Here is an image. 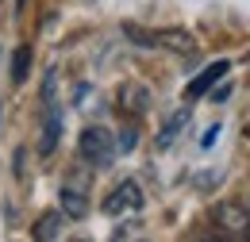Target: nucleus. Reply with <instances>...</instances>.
<instances>
[{
    "mask_svg": "<svg viewBox=\"0 0 250 242\" xmlns=\"http://www.w3.org/2000/svg\"><path fill=\"white\" fill-rule=\"evenodd\" d=\"M20 4H23V0H20Z\"/></svg>",
    "mask_w": 250,
    "mask_h": 242,
    "instance_id": "f8f14e48",
    "label": "nucleus"
},
{
    "mask_svg": "<svg viewBox=\"0 0 250 242\" xmlns=\"http://www.w3.org/2000/svg\"><path fill=\"white\" fill-rule=\"evenodd\" d=\"M27 69H31V50H27V46H20V50L12 54V81H16V85H23V81H27Z\"/></svg>",
    "mask_w": 250,
    "mask_h": 242,
    "instance_id": "0eeeda50",
    "label": "nucleus"
},
{
    "mask_svg": "<svg viewBox=\"0 0 250 242\" xmlns=\"http://www.w3.org/2000/svg\"><path fill=\"white\" fill-rule=\"evenodd\" d=\"M62 208H65V215H73V219H81V215L89 212V204H85V196H81L77 188H62Z\"/></svg>",
    "mask_w": 250,
    "mask_h": 242,
    "instance_id": "423d86ee",
    "label": "nucleus"
},
{
    "mask_svg": "<svg viewBox=\"0 0 250 242\" xmlns=\"http://www.w3.org/2000/svg\"><path fill=\"white\" fill-rule=\"evenodd\" d=\"M120 146H124V150H131V146H135V131H124V139H120Z\"/></svg>",
    "mask_w": 250,
    "mask_h": 242,
    "instance_id": "9d476101",
    "label": "nucleus"
},
{
    "mask_svg": "<svg viewBox=\"0 0 250 242\" xmlns=\"http://www.w3.org/2000/svg\"><path fill=\"white\" fill-rule=\"evenodd\" d=\"M143 208V188L135 181H124V184H116V192L104 200V212L108 215H124V212H139Z\"/></svg>",
    "mask_w": 250,
    "mask_h": 242,
    "instance_id": "7ed1b4c3",
    "label": "nucleus"
},
{
    "mask_svg": "<svg viewBox=\"0 0 250 242\" xmlns=\"http://www.w3.org/2000/svg\"><path fill=\"white\" fill-rule=\"evenodd\" d=\"M216 135H219V127H212V131H208V135L200 139V146H212V142H216Z\"/></svg>",
    "mask_w": 250,
    "mask_h": 242,
    "instance_id": "9b49d317",
    "label": "nucleus"
},
{
    "mask_svg": "<svg viewBox=\"0 0 250 242\" xmlns=\"http://www.w3.org/2000/svg\"><path fill=\"white\" fill-rule=\"evenodd\" d=\"M227 69H231V61H212V65H208V69H204L200 77H192V81H188L185 96H188V100H196V96H204V92H212V89L219 85V81L227 77Z\"/></svg>",
    "mask_w": 250,
    "mask_h": 242,
    "instance_id": "20e7f679",
    "label": "nucleus"
},
{
    "mask_svg": "<svg viewBox=\"0 0 250 242\" xmlns=\"http://www.w3.org/2000/svg\"><path fill=\"white\" fill-rule=\"evenodd\" d=\"M185 123H188V112H181L177 120H169V123H166V127H162V135H158V146H169V142L177 139V131H181Z\"/></svg>",
    "mask_w": 250,
    "mask_h": 242,
    "instance_id": "1a4fd4ad",
    "label": "nucleus"
},
{
    "mask_svg": "<svg viewBox=\"0 0 250 242\" xmlns=\"http://www.w3.org/2000/svg\"><path fill=\"white\" fill-rule=\"evenodd\" d=\"M216 223L227 227V235L235 239H250V204H219L216 208Z\"/></svg>",
    "mask_w": 250,
    "mask_h": 242,
    "instance_id": "f03ea898",
    "label": "nucleus"
},
{
    "mask_svg": "<svg viewBox=\"0 0 250 242\" xmlns=\"http://www.w3.org/2000/svg\"><path fill=\"white\" fill-rule=\"evenodd\" d=\"M58 231H62V215L58 212L42 215V219L35 223V239H58Z\"/></svg>",
    "mask_w": 250,
    "mask_h": 242,
    "instance_id": "6e6552de",
    "label": "nucleus"
},
{
    "mask_svg": "<svg viewBox=\"0 0 250 242\" xmlns=\"http://www.w3.org/2000/svg\"><path fill=\"white\" fill-rule=\"evenodd\" d=\"M46 100H50V92H46ZM58 135H62V112H58V104L50 100V104H46V123H42V142H39V150L50 154L58 146Z\"/></svg>",
    "mask_w": 250,
    "mask_h": 242,
    "instance_id": "39448f33",
    "label": "nucleus"
},
{
    "mask_svg": "<svg viewBox=\"0 0 250 242\" xmlns=\"http://www.w3.org/2000/svg\"><path fill=\"white\" fill-rule=\"evenodd\" d=\"M77 150L81 158L89 161V165H112V158H116V139H112V131H104V127H85L81 131V139H77Z\"/></svg>",
    "mask_w": 250,
    "mask_h": 242,
    "instance_id": "f257e3e1",
    "label": "nucleus"
}]
</instances>
